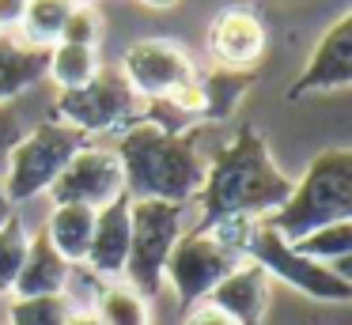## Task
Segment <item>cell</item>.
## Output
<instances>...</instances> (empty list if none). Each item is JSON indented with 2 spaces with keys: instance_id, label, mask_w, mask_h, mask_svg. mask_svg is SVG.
Returning a JSON list of instances; mask_svg holds the SVG:
<instances>
[{
  "instance_id": "13",
  "label": "cell",
  "mask_w": 352,
  "mask_h": 325,
  "mask_svg": "<svg viewBox=\"0 0 352 325\" xmlns=\"http://www.w3.org/2000/svg\"><path fill=\"white\" fill-rule=\"evenodd\" d=\"M254 80H258V72L205 68V72H193V80L170 98V106L190 113L193 125H216V121H228L231 113H235V106L243 102V95L254 87Z\"/></svg>"
},
{
  "instance_id": "18",
  "label": "cell",
  "mask_w": 352,
  "mask_h": 325,
  "mask_svg": "<svg viewBox=\"0 0 352 325\" xmlns=\"http://www.w3.org/2000/svg\"><path fill=\"white\" fill-rule=\"evenodd\" d=\"M46 238L57 254L69 265H80L87 257V246H91V231H95V212L80 208V204H54L46 219Z\"/></svg>"
},
{
  "instance_id": "23",
  "label": "cell",
  "mask_w": 352,
  "mask_h": 325,
  "mask_svg": "<svg viewBox=\"0 0 352 325\" xmlns=\"http://www.w3.org/2000/svg\"><path fill=\"white\" fill-rule=\"evenodd\" d=\"M27 242H31V234H27L23 219L12 212L8 223L0 227V295H12V287H16V276L27 257Z\"/></svg>"
},
{
  "instance_id": "29",
  "label": "cell",
  "mask_w": 352,
  "mask_h": 325,
  "mask_svg": "<svg viewBox=\"0 0 352 325\" xmlns=\"http://www.w3.org/2000/svg\"><path fill=\"white\" fill-rule=\"evenodd\" d=\"M23 8H27V0H0V34H8L12 27H19Z\"/></svg>"
},
{
  "instance_id": "25",
  "label": "cell",
  "mask_w": 352,
  "mask_h": 325,
  "mask_svg": "<svg viewBox=\"0 0 352 325\" xmlns=\"http://www.w3.org/2000/svg\"><path fill=\"white\" fill-rule=\"evenodd\" d=\"M107 284H110V280H102L99 272H91L84 261H80V265H69V276H65V287H61V299L69 302L76 314H91Z\"/></svg>"
},
{
  "instance_id": "10",
  "label": "cell",
  "mask_w": 352,
  "mask_h": 325,
  "mask_svg": "<svg viewBox=\"0 0 352 325\" xmlns=\"http://www.w3.org/2000/svg\"><path fill=\"white\" fill-rule=\"evenodd\" d=\"M118 197H125L122 163H118L114 148H99V144L80 148L65 163V170L57 174V181L50 186V201L54 204H80V208H91V212H102Z\"/></svg>"
},
{
  "instance_id": "3",
  "label": "cell",
  "mask_w": 352,
  "mask_h": 325,
  "mask_svg": "<svg viewBox=\"0 0 352 325\" xmlns=\"http://www.w3.org/2000/svg\"><path fill=\"white\" fill-rule=\"evenodd\" d=\"M344 219H352V151L326 148L307 163L299 181H292L288 201L258 223L276 231L284 242H299L303 234Z\"/></svg>"
},
{
  "instance_id": "19",
  "label": "cell",
  "mask_w": 352,
  "mask_h": 325,
  "mask_svg": "<svg viewBox=\"0 0 352 325\" xmlns=\"http://www.w3.org/2000/svg\"><path fill=\"white\" fill-rule=\"evenodd\" d=\"M72 4H76V0H27L23 19H19L23 45L50 49V45L61 38V27H65V19H69Z\"/></svg>"
},
{
  "instance_id": "4",
  "label": "cell",
  "mask_w": 352,
  "mask_h": 325,
  "mask_svg": "<svg viewBox=\"0 0 352 325\" xmlns=\"http://www.w3.org/2000/svg\"><path fill=\"white\" fill-rule=\"evenodd\" d=\"M258 219H228L216 227H193L190 234L175 242L163 269V284L175 287V299L182 310L208 299L216 284L228 272H235L246 261V234Z\"/></svg>"
},
{
  "instance_id": "24",
  "label": "cell",
  "mask_w": 352,
  "mask_h": 325,
  "mask_svg": "<svg viewBox=\"0 0 352 325\" xmlns=\"http://www.w3.org/2000/svg\"><path fill=\"white\" fill-rule=\"evenodd\" d=\"M72 306L61 295H38V299H12L8 325H69Z\"/></svg>"
},
{
  "instance_id": "16",
  "label": "cell",
  "mask_w": 352,
  "mask_h": 325,
  "mask_svg": "<svg viewBox=\"0 0 352 325\" xmlns=\"http://www.w3.org/2000/svg\"><path fill=\"white\" fill-rule=\"evenodd\" d=\"M65 276H69V261L50 246L46 231H38L31 242H27V257L23 269L16 276V287H12V299H38V295H61Z\"/></svg>"
},
{
  "instance_id": "12",
  "label": "cell",
  "mask_w": 352,
  "mask_h": 325,
  "mask_svg": "<svg viewBox=\"0 0 352 325\" xmlns=\"http://www.w3.org/2000/svg\"><path fill=\"white\" fill-rule=\"evenodd\" d=\"M265 23L258 12L243 4L220 8L208 23V57L212 68H228V72H258V60L265 53Z\"/></svg>"
},
{
  "instance_id": "9",
  "label": "cell",
  "mask_w": 352,
  "mask_h": 325,
  "mask_svg": "<svg viewBox=\"0 0 352 325\" xmlns=\"http://www.w3.org/2000/svg\"><path fill=\"white\" fill-rule=\"evenodd\" d=\"M118 72L129 80V87L137 91L144 102H170L186 83L193 80L197 65L190 60V53L170 38H140L125 49L122 68Z\"/></svg>"
},
{
  "instance_id": "5",
  "label": "cell",
  "mask_w": 352,
  "mask_h": 325,
  "mask_svg": "<svg viewBox=\"0 0 352 325\" xmlns=\"http://www.w3.org/2000/svg\"><path fill=\"white\" fill-rule=\"evenodd\" d=\"M87 144H91V136H84L80 128L65 125V121H42L31 133H23L8 155V170L0 178L8 204L16 208V204H27L34 197L50 193V186L65 170V163Z\"/></svg>"
},
{
  "instance_id": "22",
  "label": "cell",
  "mask_w": 352,
  "mask_h": 325,
  "mask_svg": "<svg viewBox=\"0 0 352 325\" xmlns=\"http://www.w3.org/2000/svg\"><path fill=\"white\" fill-rule=\"evenodd\" d=\"M102 325H152V310H148V299H140L129 284L122 280H110L102 287L99 302L91 310Z\"/></svg>"
},
{
  "instance_id": "15",
  "label": "cell",
  "mask_w": 352,
  "mask_h": 325,
  "mask_svg": "<svg viewBox=\"0 0 352 325\" xmlns=\"http://www.w3.org/2000/svg\"><path fill=\"white\" fill-rule=\"evenodd\" d=\"M125 254H129V197H118L102 212H95V231L84 265L102 280H122Z\"/></svg>"
},
{
  "instance_id": "26",
  "label": "cell",
  "mask_w": 352,
  "mask_h": 325,
  "mask_svg": "<svg viewBox=\"0 0 352 325\" xmlns=\"http://www.w3.org/2000/svg\"><path fill=\"white\" fill-rule=\"evenodd\" d=\"M99 34H102L99 12H95L91 4H84V0H76V4H72V12H69V19H65L61 38H57V42L87 45V49H95V45H99Z\"/></svg>"
},
{
  "instance_id": "6",
  "label": "cell",
  "mask_w": 352,
  "mask_h": 325,
  "mask_svg": "<svg viewBox=\"0 0 352 325\" xmlns=\"http://www.w3.org/2000/svg\"><path fill=\"white\" fill-rule=\"evenodd\" d=\"M148 102L129 87L118 68H99L84 87L57 91L54 121L80 128L84 136L95 133H125V128L148 121Z\"/></svg>"
},
{
  "instance_id": "14",
  "label": "cell",
  "mask_w": 352,
  "mask_h": 325,
  "mask_svg": "<svg viewBox=\"0 0 352 325\" xmlns=\"http://www.w3.org/2000/svg\"><path fill=\"white\" fill-rule=\"evenodd\" d=\"M269 287H273L269 272L254 261H243L235 272H228L208 291L205 302L223 310L235 325H261L265 322V310H269Z\"/></svg>"
},
{
  "instance_id": "20",
  "label": "cell",
  "mask_w": 352,
  "mask_h": 325,
  "mask_svg": "<svg viewBox=\"0 0 352 325\" xmlns=\"http://www.w3.org/2000/svg\"><path fill=\"white\" fill-rule=\"evenodd\" d=\"M288 246L296 249V254L311 257V261L329 265V269L337 265V272H344V261H349V254H352V219L329 223V227H322V231H311L299 242H288ZM344 276H349V272H344Z\"/></svg>"
},
{
  "instance_id": "11",
  "label": "cell",
  "mask_w": 352,
  "mask_h": 325,
  "mask_svg": "<svg viewBox=\"0 0 352 325\" xmlns=\"http://www.w3.org/2000/svg\"><path fill=\"white\" fill-rule=\"evenodd\" d=\"M349 87H352V12H341L329 23L326 34L318 38L299 80L288 83L284 98L299 102L307 95H333V91H349Z\"/></svg>"
},
{
  "instance_id": "28",
  "label": "cell",
  "mask_w": 352,
  "mask_h": 325,
  "mask_svg": "<svg viewBox=\"0 0 352 325\" xmlns=\"http://www.w3.org/2000/svg\"><path fill=\"white\" fill-rule=\"evenodd\" d=\"M182 325H235L223 310H216L212 302H197V306H190L186 310V317H182Z\"/></svg>"
},
{
  "instance_id": "7",
  "label": "cell",
  "mask_w": 352,
  "mask_h": 325,
  "mask_svg": "<svg viewBox=\"0 0 352 325\" xmlns=\"http://www.w3.org/2000/svg\"><path fill=\"white\" fill-rule=\"evenodd\" d=\"M182 208L167 201H129V254H125L122 284H129L140 299H155L163 291V269L182 238Z\"/></svg>"
},
{
  "instance_id": "1",
  "label": "cell",
  "mask_w": 352,
  "mask_h": 325,
  "mask_svg": "<svg viewBox=\"0 0 352 325\" xmlns=\"http://www.w3.org/2000/svg\"><path fill=\"white\" fill-rule=\"evenodd\" d=\"M288 197L292 178L276 166L269 140L254 125H239V133L205 163L197 227H216L228 219H265Z\"/></svg>"
},
{
  "instance_id": "8",
  "label": "cell",
  "mask_w": 352,
  "mask_h": 325,
  "mask_svg": "<svg viewBox=\"0 0 352 325\" xmlns=\"http://www.w3.org/2000/svg\"><path fill=\"white\" fill-rule=\"evenodd\" d=\"M243 254H246V261L261 265V269L269 272V280H284V284H292L296 291H303L307 299H318V302H349L352 299V280L344 276V272L296 254V249H292L276 231H269L265 223L250 227Z\"/></svg>"
},
{
  "instance_id": "31",
  "label": "cell",
  "mask_w": 352,
  "mask_h": 325,
  "mask_svg": "<svg viewBox=\"0 0 352 325\" xmlns=\"http://www.w3.org/2000/svg\"><path fill=\"white\" fill-rule=\"evenodd\" d=\"M140 4H148V8H170V4H178V0H140Z\"/></svg>"
},
{
  "instance_id": "30",
  "label": "cell",
  "mask_w": 352,
  "mask_h": 325,
  "mask_svg": "<svg viewBox=\"0 0 352 325\" xmlns=\"http://www.w3.org/2000/svg\"><path fill=\"white\" fill-rule=\"evenodd\" d=\"M8 216H12V204H8V197H4V189H0V227L8 223Z\"/></svg>"
},
{
  "instance_id": "17",
  "label": "cell",
  "mask_w": 352,
  "mask_h": 325,
  "mask_svg": "<svg viewBox=\"0 0 352 325\" xmlns=\"http://www.w3.org/2000/svg\"><path fill=\"white\" fill-rule=\"evenodd\" d=\"M50 49L23 45L19 38L0 34V106H12V98L31 91L38 80H46Z\"/></svg>"
},
{
  "instance_id": "27",
  "label": "cell",
  "mask_w": 352,
  "mask_h": 325,
  "mask_svg": "<svg viewBox=\"0 0 352 325\" xmlns=\"http://www.w3.org/2000/svg\"><path fill=\"white\" fill-rule=\"evenodd\" d=\"M19 136H23V125H19L16 106H0V178L8 170V155L19 144Z\"/></svg>"
},
{
  "instance_id": "2",
  "label": "cell",
  "mask_w": 352,
  "mask_h": 325,
  "mask_svg": "<svg viewBox=\"0 0 352 325\" xmlns=\"http://www.w3.org/2000/svg\"><path fill=\"white\" fill-rule=\"evenodd\" d=\"M201 125L167 128L160 121H140L118 136V163L129 201L186 204L201 193L208 159L197 151Z\"/></svg>"
},
{
  "instance_id": "21",
  "label": "cell",
  "mask_w": 352,
  "mask_h": 325,
  "mask_svg": "<svg viewBox=\"0 0 352 325\" xmlns=\"http://www.w3.org/2000/svg\"><path fill=\"white\" fill-rule=\"evenodd\" d=\"M99 68H102L99 57H95V49H87V45H69V42H54V45H50L46 76L57 83V91L84 87Z\"/></svg>"
}]
</instances>
